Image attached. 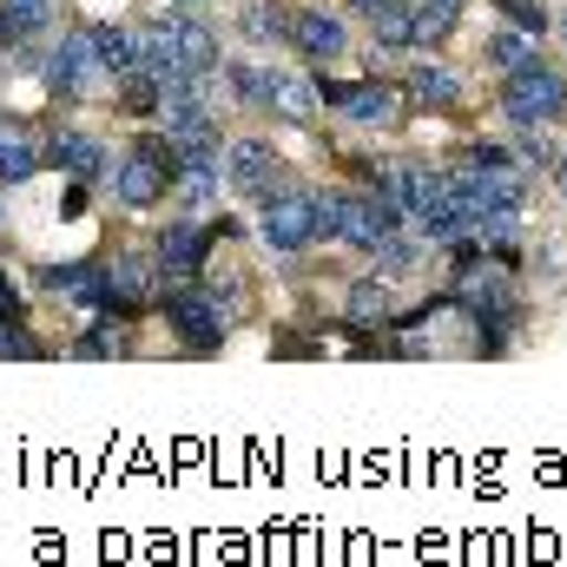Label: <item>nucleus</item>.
I'll return each mask as SVG.
<instances>
[{
  "label": "nucleus",
  "instance_id": "obj_1",
  "mask_svg": "<svg viewBox=\"0 0 567 567\" xmlns=\"http://www.w3.org/2000/svg\"><path fill=\"white\" fill-rule=\"evenodd\" d=\"M178 165H185V152L152 126V133H140V140L113 158L106 192H113V205H126V212H158V205L172 198V185H178Z\"/></svg>",
  "mask_w": 567,
  "mask_h": 567
},
{
  "label": "nucleus",
  "instance_id": "obj_2",
  "mask_svg": "<svg viewBox=\"0 0 567 567\" xmlns=\"http://www.w3.org/2000/svg\"><path fill=\"white\" fill-rule=\"evenodd\" d=\"M158 310H165V330L178 337V350L218 357V350H225V330H231V317H238V297H218L205 278H185V284H165Z\"/></svg>",
  "mask_w": 567,
  "mask_h": 567
},
{
  "label": "nucleus",
  "instance_id": "obj_3",
  "mask_svg": "<svg viewBox=\"0 0 567 567\" xmlns=\"http://www.w3.org/2000/svg\"><path fill=\"white\" fill-rule=\"evenodd\" d=\"M40 86H47L60 106H86V100L113 93V80H106V66H100L86 27H60V33L40 47Z\"/></svg>",
  "mask_w": 567,
  "mask_h": 567
},
{
  "label": "nucleus",
  "instance_id": "obj_4",
  "mask_svg": "<svg viewBox=\"0 0 567 567\" xmlns=\"http://www.w3.org/2000/svg\"><path fill=\"white\" fill-rule=\"evenodd\" d=\"M502 113L515 126H555L567 120V73L548 60H528L522 73H502Z\"/></svg>",
  "mask_w": 567,
  "mask_h": 567
},
{
  "label": "nucleus",
  "instance_id": "obj_5",
  "mask_svg": "<svg viewBox=\"0 0 567 567\" xmlns=\"http://www.w3.org/2000/svg\"><path fill=\"white\" fill-rule=\"evenodd\" d=\"M258 245L265 251H278V258H297V251H310L317 245V205H310V185H284L271 198H258Z\"/></svg>",
  "mask_w": 567,
  "mask_h": 567
},
{
  "label": "nucleus",
  "instance_id": "obj_6",
  "mask_svg": "<svg viewBox=\"0 0 567 567\" xmlns=\"http://www.w3.org/2000/svg\"><path fill=\"white\" fill-rule=\"evenodd\" d=\"M317 93H323V113H337L350 126H377V133L403 126V106H410V93L390 80H323Z\"/></svg>",
  "mask_w": 567,
  "mask_h": 567
},
{
  "label": "nucleus",
  "instance_id": "obj_7",
  "mask_svg": "<svg viewBox=\"0 0 567 567\" xmlns=\"http://www.w3.org/2000/svg\"><path fill=\"white\" fill-rule=\"evenodd\" d=\"M410 225V212H403V198L396 192H377V185H363V192H343V218H337V245H350V251H377L383 238H396Z\"/></svg>",
  "mask_w": 567,
  "mask_h": 567
},
{
  "label": "nucleus",
  "instance_id": "obj_8",
  "mask_svg": "<svg viewBox=\"0 0 567 567\" xmlns=\"http://www.w3.org/2000/svg\"><path fill=\"white\" fill-rule=\"evenodd\" d=\"M113 145L100 140V133H86V126H53L47 133V172H60V178H80V185H106L113 178Z\"/></svg>",
  "mask_w": 567,
  "mask_h": 567
},
{
  "label": "nucleus",
  "instance_id": "obj_9",
  "mask_svg": "<svg viewBox=\"0 0 567 567\" xmlns=\"http://www.w3.org/2000/svg\"><path fill=\"white\" fill-rule=\"evenodd\" d=\"M106 278H113V297H120V317L152 310V303L165 297V284H172L152 245H126V251H113V258H106Z\"/></svg>",
  "mask_w": 567,
  "mask_h": 567
},
{
  "label": "nucleus",
  "instance_id": "obj_10",
  "mask_svg": "<svg viewBox=\"0 0 567 567\" xmlns=\"http://www.w3.org/2000/svg\"><path fill=\"white\" fill-rule=\"evenodd\" d=\"M225 178H231V192H238V198H251V205L290 185L284 152L271 140H225Z\"/></svg>",
  "mask_w": 567,
  "mask_h": 567
},
{
  "label": "nucleus",
  "instance_id": "obj_11",
  "mask_svg": "<svg viewBox=\"0 0 567 567\" xmlns=\"http://www.w3.org/2000/svg\"><path fill=\"white\" fill-rule=\"evenodd\" d=\"M212 218H165L158 225V238H152V251H158V265H165V278L185 284V278H205V265H212Z\"/></svg>",
  "mask_w": 567,
  "mask_h": 567
},
{
  "label": "nucleus",
  "instance_id": "obj_12",
  "mask_svg": "<svg viewBox=\"0 0 567 567\" xmlns=\"http://www.w3.org/2000/svg\"><path fill=\"white\" fill-rule=\"evenodd\" d=\"M290 53L303 66H337L350 53V20L330 7H290Z\"/></svg>",
  "mask_w": 567,
  "mask_h": 567
},
{
  "label": "nucleus",
  "instance_id": "obj_13",
  "mask_svg": "<svg viewBox=\"0 0 567 567\" xmlns=\"http://www.w3.org/2000/svg\"><path fill=\"white\" fill-rule=\"evenodd\" d=\"M225 192H231V178H225V152H185L178 185H172V205H178L185 218H212Z\"/></svg>",
  "mask_w": 567,
  "mask_h": 567
},
{
  "label": "nucleus",
  "instance_id": "obj_14",
  "mask_svg": "<svg viewBox=\"0 0 567 567\" xmlns=\"http://www.w3.org/2000/svg\"><path fill=\"white\" fill-rule=\"evenodd\" d=\"M47 172V133H33V120L0 113V192H20Z\"/></svg>",
  "mask_w": 567,
  "mask_h": 567
},
{
  "label": "nucleus",
  "instance_id": "obj_15",
  "mask_svg": "<svg viewBox=\"0 0 567 567\" xmlns=\"http://www.w3.org/2000/svg\"><path fill=\"white\" fill-rule=\"evenodd\" d=\"M172 13V47H178V66L198 80V73H218L225 66V40H218V27L198 13V7H165Z\"/></svg>",
  "mask_w": 567,
  "mask_h": 567
},
{
  "label": "nucleus",
  "instance_id": "obj_16",
  "mask_svg": "<svg viewBox=\"0 0 567 567\" xmlns=\"http://www.w3.org/2000/svg\"><path fill=\"white\" fill-rule=\"evenodd\" d=\"M350 13L370 27V40L383 53H410L416 47V20H410V0H350Z\"/></svg>",
  "mask_w": 567,
  "mask_h": 567
},
{
  "label": "nucleus",
  "instance_id": "obj_17",
  "mask_svg": "<svg viewBox=\"0 0 567 567\" xmlns=\"http://www.w3.org/2000/svg\"><path fill=\"white\" fill-rule=\"evenodd\" d=\"M403 93H410V106H435V113L462 106V80L442 60H410L403 66Z\"/></svg>",
  "mask_w": 567,
  "mask_h": 567
},
{
  "label": "nucleus",
  "instance_id": "obj_18",
  "mask_svg": "<svg viewBox=\"0 0 567 567\" xmlns=\"http://www.w3.org/2000/svg\"><path fill=\"white\" fill-rule=\"evenodd\" d=\"M317 106H323L317 80H303V73H271V86H265V113H278V120H290V126H310Z\"/></svg>",
  "mask_w": 567,
  "mask_h": 567
},
{
  "label": "nucleus",
  "instance_id": "obj_19",
  "mask_svg": "<svg viewBox=\"0 0 567 567\" xmlns=\"http://www.w3.org/2000/svg\"><path fill=\"white\" fill-rule=\"evenodd\" d=\"M343 317L357 323V330H383V323H396V297H390V278L377 271V278H357L343 290Z\"/></svg>",
  "mask_w": 567,
  "mask_h": 567
},
{
  "label": "nucleus",
  "instance_id": "obj_20",
  "mask_svg": "<svg viewBox=\"0 0 567 567\" xmlns=\"http://www.w3.org/2000/svg\"><path fill=\"white\" fill-rule=\"evenodd\" d=\"M238 33H245L258 53L290 47V7H284V0H245V7H238Z\"/></svg>",
  "mask_w": 567,
  "mask_h": 567
},
{
  "label": "nucleus",
  "instance_id": "obj_21",
  "mask_svg": "<svg viewBox=\"0 0 567 567\" xmlns=\"http://www.w3.org/2000/svg\"><path fill=\"white\" fill-rule=\"evenodd\" d=\"M86 33H93V53H100L106 80L120 86V80L133 73V27H120V20H86Z\"/></svg>",
  "mask_w": 567,
  "mask_h": 567
},
{
  "label": "nucleus",
  "instance_id": "obj_22",
  "mask_svg": "<svg viewBox=\"0 0 567 567\" xmlns=\"http://www.w3.org/2000/svg\"><path fill=\"white\" fill-rule=\"evenodd\" d=\"M66 350L73 357H120L126 350V317H80V337Z\"/></svg>",
  "mask_w": 567,
  "mask_h": 567
},
{
  "label": "nucleus",
  "instance_id": "obj_23",
  "mask_svg": "<svg viewBox=\"0 0 567 567\" xmlns=\"http://www.w3.org/2000/svg\"><path fill=\"white\" fill-rule=\"evenodd\" d=\"M0 7L13 13V27H20L27 47H47L60 33V0H0Z\"/></svg>",
  "mask_w": 567,
  "mask_h": 567
},
{
  "label": "nucleus",
  "instance_id": "obj_24",
  "mask_svg": "<svg viewBox=\"0 0 567 567\" xmlns=\"http://www.w3.org/2000/svg\"><path fill=\"white\" fill-rule=\"evenodd\" d=\"M528 60H535V33H522V27L488 33V66H495V73H522Z\"/></svg>",
  "mask_w": 567,
  "mask_h": 567
},
{
  "label": "nucleus",
  "instance_id": "obj_25",
  "mask_svg": "<svg viewBox=\"0 0 567 567\" xmlns=\"http://www.w3.org/2000/svg\"><path fill=\"white\" fill-rule=\"evenodd\" d=\"M423 238H410V231H396V238H383V245H377V251H370V258H377V271H383V278H410V271H416V265H423Z\"/></svg>",
  "mask_w": 567,
  "mask_h": 567
},
{
  "label": "nucleus",
  "instance_id": "obj_26",
  "mask_svg": "<svg viewBox=\"0 0 567 567\" xmlns=\"http://www.w3.org/2000/svg\"><path fill=\"white\" fill-rule=\"evenodd\" d=\"M515 152H522V165H542V172H555L567 152L548 140V126H515Z\"/></svg>",
  "mask_w": 567,
  "mask_h": 567
},
{
  "label": "nucleus",
  "instance_id": "obj_27",
  "mask_svg": "<svg viewBox=\"0 0 567 567\" xmlns=\"http://www.w3.org/2000/svg\"><path fill=\"white\" fill-rule=\"evenodd\" d=\"M33 357H47V343L33 337V317L27 323H0V363H33Z\"/></svg>",
  "mask_w": 567,
  "mask_h": 567
},
{
  "label": "nucleus",
  "instance_id": "obj_28",
  "mask_svg": "<svg viewBox=\"0 0 567 567\" xmlns=\"http://www.w3.org/2000/svg\"><path fill=\"white\" fill-rule=\"evenodd\" d=\"M310 205H317V238L330 245L337 238V218H343V192H310Z\"/></svg>",
  "mask_w": 567,
  "mask_h": 567
},
{
  "label": "nucleus",
  "instance_id": "obj_29",
  "mask_svg": "<svg viewBox=\"0 0 567 567\" xmlns=\"http://www.w3.org/2000/svg\"><path fill=\"white\" fill-rule=\"evenodd\" d=\"M502 13H508L522 33H548V7H542V0H502Z\"/></svg>",
  "mask_w": 567,
  "mask_h": 567
},
{
  "label": "nucleus",
  "instance_id": "obj_30",
  "mask_svg": "<svg viewBox=\"0 0 567 567\" xmlns=\"http://www.w3.org/2000/svg\"><path fill=\"white\" fill-rule=\"evenodd\" d=\"M165 7H205V0H165Z\"/></svg>",
  "mask_w": 567,
  "mask_h": 567
},
{
  "label": "nucleus",
  "instance_id": "obj_31",
  "mask_svg": "<svg viewBox=\"0 0 567 567\" xmlns=\"http://www.w3.org/2000/svg\"><path fill=\"white\" fill-rule=\"evenodd\" d=\"M0 231H7V192H0Z\"/></svg>",
  "mask_w": 567,
  "mask_h": 567
},
{
  "label": "nucleus",
  "instance_id": "obj_32",
  "mask_svg": "<svg viewBox=\"0 0 567 567\" xmlns=\"http://www.w3.org/2000/svg\"><path fill=\"white\" fill-rule=\"evenodd\" d=\"M0 73H7V53H0Z\"/></svg>",
  "mask_w": 567,
  "mask_h": 567
},
{
  "label": "nucleus",
  "instance_id": "obj_33",
  "mask_svg": "<svg viewBox=\"0 0 567 567\" xmlns=\"http://www.w3.org/2000/svg\"><path fill=\"white\" fill-rule=\"evenodd\" d=\"M561 27H567V20H561Z\"/></svg>",
  "mask_w": 567,
  "mask_h": 567
}]
</instances>
